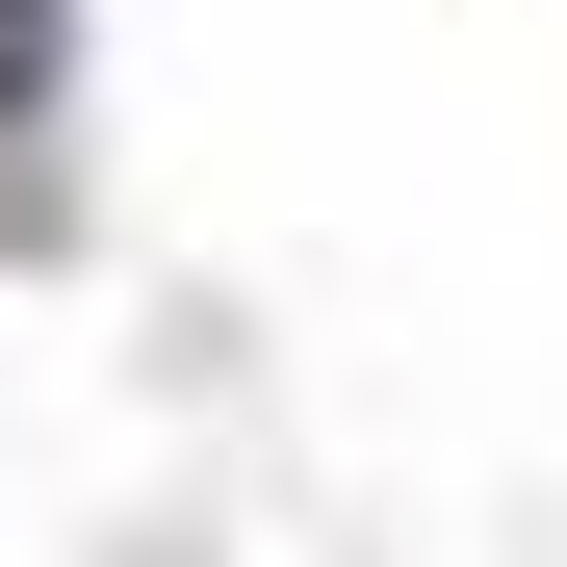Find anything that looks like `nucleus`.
Returning a JSON list of instances; mask_svg holds the SVG:
<instances>
[{
	"label": "nucleus",
	"instance_id": "1",
	"mask_svg": "<svg viewBox=\"0 0 567 567\" xmlns=\"http://www.w3.org/2000/svg\"><path fill=\"white\" fill-rule=\"evenodd\" d=\"M52 78H78V0H0V130H52Z\"/></svg>",
	"mask_w": 567,
	"mask_h": 567
}]
</instances>
